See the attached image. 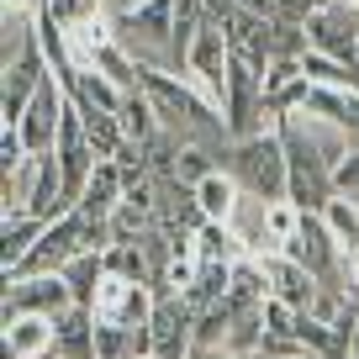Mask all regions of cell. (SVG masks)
<instances>
[{
    "label": "cell",
    "instance_id": "23",
    "mask_svg": "<svg viewBox=\"0 0 359 359\" xmlns=\"http://www.w3.org/2000/svg\"><path fill=\"white\" fill-rule=\"evenodd\" d=\"M259 323H264V338H285V333H296L302 312H296L291 302H280V296H269V302L259 306Z\"/></svg>",
    "mask_w": 359,
    "mask_h": 359
},
{
    "label": "cell",
    "instance_id": "9",
    "mask_svg": "<svg viewBox=\"0 0 359 359\" xmlns=\"http://www.w3.org/2000/svg\"><path fill=\"white\" fill-rule=\"evenodd\" d=\"M58 79H64L69 101H74L79 111H122V101H127V90L116 85V79H106L95 64H69Z\"/></svg>",
    "mask_w": 359,
    "mask_h": 359
},
{
    "label": "cell",
    "instance_id": "24",
    "mask_svg": "<svg viewBox=\"0 0 359 359\" xmlns=\"http://www.w3.org/2000/svg\"><path fill=\"white\" fill-rule=\"evenodd\" d=\"M333 191H344V196H359V148H348V154L333 164Z\"/></svg>",
    "mask_w": 359,
    "mask_h": 359
},
{
    "label": "cell",
    "instance_id": "5",
    "mask_svg": "<svg viewBox=\"0 0 359 359\" xmlns=\"http://www.w3.org/2000/svg\"><path fill=\"white\" fill-rule=\"evenodd\" d=\"M64 116H69V90H64L58 74H48L43 85H37V95L27 101V111L16 116V127H22V137H27V154H53Z\"/></svg>",
    "mask_w": 359,
    "mask_h": 359
},
{
    "label": "cell",
    "instance_id": "28",
    "mask_svg": "<svg viewBox=\"0 0 359 359\" xmlns=\"http://www.w3.org/2000/svg\"><path fill=\"white\" fill-rule=\"evenodd\" d=\"M333 6H354V0H333ZM354 11H359V6H354Z\"/></svg>",
    "mask_w": 359,
    "mask_h": 359
},
{
    "label": "cell",
    "instance_id": "1",
    "mask_svg": "<svg viewBox=\"0 0 359 359\" xmlns=\"http://www.w3.org/2000/svg\"><path fill=\"white\" fill-rule=\"evenodd\" d=\"M280 143H285V164H291V201L302 212H323L333 201V158L323 154L317 133L306 127V116H280Z\"/></svg>",
    "mask_w": 359,
    "mask_h": 359
},
{
    "label": "cell",
    "instance_id": "17",
    "mask_svg": "<svg viewBox=\"0 0 359 359\" xmlns=\"http://www.w3.org/2000/svg\"><path fill=\"white\" fill-rule=\"evenodd\" d=\"M101 275H106V248H79V254L64 264V280H69V291H74L79 306H90V296H95Z\"/></svg>",
    "mask_w": 359,
    "mask_h": 359
},
{
    "label": "cell",
    "instance_id": "12",
    "mask_svg": "<svg viewBox=\"0 0 359 359\" xmlns=\"http://www.w3.org/2000/svg\"><path fill=\"white\" fill-rule=\"evenodd\" d=\"M238 206H243V185H238L233 169H212V175L196 185V212L206 222H233Z\"/></svg>",
    "mask_w": 359,
    "mask_h": 359
},
{
    "label": "cell",
    "instance_id": "20",
    "mask_svg": "<svg viewBox=\"0 0 359 359\" xmlns=\"http://www.w3.org/2000/svg\"><path fill=\"white\" fill-rule=\"evenodd\" d=\"M79 116H85V133H90V143H95L101 158H116L127 148V133H122V116L116 111H79Z\"/></svg>",
    "mask_w": 359,
    "mask_h": 359
},
{
    "label": "cell",
    "instance_id": "4",
    "mask_svg": "<svg viewBox=\"0 0 359 359\" xmlns=\"http://www.w3.org/2000/svg\"><path fill=\"white\" fill-rule=\"evenodd\" d=\"M302 32H306L312 53H327L338 64H359V11L354 6H333L327 0V6H317L302 22Z\"/></svg>",
    "mask_w": 359,
    "mask_h": 359
},
{
    "label": "cell",
    "instance_id": "31",
    "mask_svg": "<svg viewBox=\"0 0 359 359\" xmlns=\"http://www.w3.org/2000/svg\"><path fill=\"white\" fill-rule=\"evenodd\" d=\"M264 359H269V354H264Z\"/></svg>",
    "mask_w": 359,
    "mask_h": 359
},
{
    "label": "cell",
    "instance_id": "29",
    "mask_svg": "<svg viewBox=\"0 0 359 359\" xmlns=\"http://www.w3.org/2000/svg\"><path fill=\"white\" fill-rule=\"evenodd\" d=\"M95 6H101V0H95Z\"/></svg>",
    "mask_w": 359,
    "mask_h": 359
},
{
    "label": "cell",
    "instance_id": "21",
    "mask_svg": "<svg viewBox=\"0 0 359 359\" xmlns=\"http://www.w3.org/2000/svg\"><path fill=\"white\" fill-rule=\"evenodd\" d=\"M238 6H248V11L269 16V22H296V27H302L306 16L317 11V6H327V0H238Z\"/></svg>",
    "mask_w": 359,
    "mask_h": 359
},
{
    "label": "cell",
    "instance_id": "7",
    "mask_svg": "<svg viewBox=\"0 0 359 359\" xmlns=\"http://www.w3.org/2000/svg\"><path fill=\"white\" fill-rule=\"evenodd\" d=\"M69 306H79V302H74V291H69L64 269H58V275H16V280H6V317H27V312L64 317Z\"/></svg>",
    "mask_w": 359,
    "mask_h": 359
},
{
    "label": "cell",
    "instance_id": "11",
    "mask_svg": "<svg viewBox=\"0 0 359 359\" xmlns=\"http://www.w3.org/2000/svg\"><path fill=\"white\" fill-rule=\"evenodd\" d=\"M58 354V317H6V359H48Z\"/></svg>",
    "mask_w": 359,
    "mask_h": 359
},
{
    "label": "cell",
    "instance_id": "3",
    "mask_svg": "<svg viewBox=\"0 0 359 359\" xmlns=\"http://www.w3.org/2000/svg\"><path fill=\"white\" fill-rule=\"evenodd\" d=\"M227 69H233V43H227V27H222V16H206L201 32H196L191 48H185V58H180V74H185V79L206 95V101L222 111Z\"/></svg>",
    "mask_w": 359,
    "mask_h": 359
},
{
    "label": "cell",
    "instance_id": "2",
    "mask_svg": "<svg viewBox=\"0 0 359 359\" xmlns=\"http://www.w3.org/2000/svg\"><path fill=\"white\" fill-rule=\"evenodd\" d=\"M227 169L238 175L243 196H254V201H280V196L291 191V164H285L280 127L254 133V137H238L233 154H227Z\"/></svg>",
    "mask_w": 359,
    "mask_h": 359
},
{
    "label": "cell",
    "instance_id": "19",
    "mask_svg": "<svg viewBox=\"0 0 359 359\" xmlns=\"http://www.w3.org/2000/svg\"><path fill=\"white\" fill-rule=\"evenodd\" d=\"M137 280H127V275H116V269H106L101 285H95V296H90V312H95V323H116L127 306V296H133Z\"/></svg>",
    "mask_w": 359,
    "mask_h": 359
},
{
    "label": "cell",
    "instance_id": "30",
    "mask_svg": "<svg viewBox=\"0 0 359 359\" xmlns=\"http://www.w3.org/2000/svg\"><path fill=\"white\" fill-rule=\"evenodd\" d=\"M137 6H143V0H137Z\"/></svg>",
    "mask_w": 359,
    "mask_h": 359
},
{
    "label": "cell",
    "instance_id": "22",
    "mask_svg": "<svg viewBox=\"0 0 359 359\" xmlns=\"http://www.w3.org/2000/svg\"><path fill=\"white\" fill-rule=\"evenodd\" d=\"M206 175H212V158H206V148H201V143H185V148L175 154V180L196 191Z\"/></svg>",
    "mask_w": 359,
    "mask_h": 359
},
{
    "label": "cell",
    "instance_id": "18",
    "mask_svg": "<svg viewBox=\"0 0 359 359\" xmlns=\"http://www.w3.org/2000/svg\"><path fill=\"white\" fill-rule=\"evenodd\" d=\"M323 222H327V233L338 238L344 254H359V196L333 191V201L323 206Z\"/></svg>",
    "mask_w": 359,
    "mask_h": 359
},
{
    "label": "cell",
    "instance_id": "14",
    "mask_svg": "<svg viewBox=\"0 0 359 359\" xmlns=\"http://www.w3.org/2000/svg\"><path fill=\"white\" fill-rule=\"evenodd\" d=\"M27 212H32V217H48V222H53L58 212H69L64 175H58V158H53V154H37V180H32V196H27Z\"/></svg>",
    "mask_w": 359,
    "mask_h": 359
},
{
    "label": "cell",
    "instance_id": "13",
    "mask_svg": "<svg viewBox=\"0 0 359 359\" xmlns=\"http://www.w3.org/2000/svg\"><path fill=\"white\" fill-rule=\"evenodd\" d=\"M264 302H269L264 264H259L254 254H243V259L233 264V280H227V306H233V317H243V312H259Z\"/></svg>",
    "mask_w": 359,
    "mask_h": 359
},
{
    "label": "cell",
    "instance_id": "16",
    "mask_svg": "<svg viewBox=\"0 0 359 359\" xmlns=\"http://www.w3.org/2000/svg\"><path fill=\"white\" fill-rule=\"evenodd\" d=\"M122 133H127V143H154L158 133H164V122H158V111H154V101H148V90L137 85V90H127V101H122Z\"/></svg>",
    "mask_w": 359,
    "mask_h": 359
},
{
    "label": "cell",
    "instance_id": "25",
    "mask_svg": "<svg viewBox=\"0 0 359 359\" xmlns=\"http://www.w3.org/2000/svg\"><path fill=\"white\" fill-rule=\"evenodd\" d=\"M0 6H6V11H22V16H37L48 0H0Z\"/></svg>",
    "mask_w": 359,
    "mask_h": 359
},
{
    "label": "cell",
    "instance_id": "27",
    "mask_svg": "<svg viewBox=\"0 0 359 359\" xmlns=\"http://www.w3.org/2000/svg\"><path fill=\"white\" fill-rule=\"evenodd\" d=\"M212 359H248V354H212Z\"/></svg>",
    "mask_w": 359,
    "mask_h": 359
},
{
    "label": "cell",
    "instance_id": "10",
    "mask_svg": "<svg viewBox=\"0 0 359 359\" xmlns=\"http://www.w3.org/2000/svg\"><path fill=\"white\" fill-rule=\"evenodd\" d=\"M122 196H127L122 164H116V158H101V164H95V175L85 180V191H79L74 212L85 217V222H111V212L122 206Z\"/></svg>",
    "mask_w": 359,
    "mask_h": 359
},
{
    "label": "cell",
    "instance_id": "26",
    "mask_svg": "<svg viewBox=\"0 0 359 359\" xmlns=\"http://www.w3.org/2000/svg\"><path fill=\"white\" fill-rule=\"evenodd\" d=\"M348 359H359V333H354V344H348Z\"/></svg>",
    "mask_w": 359,
    "mask_h": 359
},
{
    "label": "cell",
    "instance_id": "8",
    "mask_svg": "<svg viewBox=\"0 0 359 359\" xmlns=\"http://www.w3.org/2000/svg\"><path fill=\"white\" fill-rule=\"evenodd\" d=\"M259 264H264V280H269V296H280V302H291L296 312H306L312 306V296H317V275L302 264V259H291L285 248H259Z\"/></svg>",
    "mask_w": 359,
    "mask_h": 359
},
{
    "label": "cell",
    "instance_id": "6",
    "mask_svg": "<svg viewBox=\"0 0 359 359\" xmlns=\"http://www.w3.org/2000/svg\"><path fill=\"white\" fill-rule=\"evenodd\" d=\"M196 306L185 296H158L154 317H148V338H154V359H191L196 354Z\"/></svg>",
    "mask_w": 359,
    "mask_h": 359
},
{
    "label": "cell",
    "instance_id": "15",
    "mask_svg": "<svg viewBox=\"0 0 359 359\" xmlns=\"http://www.w3.org/2000/svg\"><path fill=\"white\" fill-rule=\"evenodd\" d=\"M43 227H48V217H32V212L6 217V227H0V264H6V275L32 254V243L43 238Z\"/></svg>",
    "mask_w": 359,
    "mask_h": 359
}]
</instances>
